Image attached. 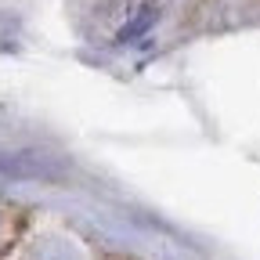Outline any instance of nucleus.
Here are the masks:
<instances>
[{
	"label": "nucleus",
	"instance_id": "nucleus-1",
	"mask_svg": "<svg viewBox=\"0 0 260 260\" xmlns=\"http://www.w3.org/2000/svg\"><path fill=\"white\" fill-rule=\"evenodd\" d=\"M162 4H167V0H126V22L119 25L116 40H119V44H126V40L141 37V32H145V29L159 18Z\"/></svg>",
	"mask_w": 260,
	"mask_h": 260
}]
</instances>
